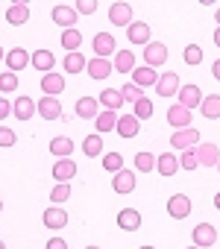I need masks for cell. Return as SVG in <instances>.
Listing matches in <instances>:
<instances>
[{"instance_id": "cell-1", "label": "cell", "mask_w": 220, "mask_h": 249, "mask_svg": "<svg viewBox=\"0 0 220 249\" xmlns=\"http://www.w3.org/2000/svg\"><path fill=\"white\" fill-rule=\"evenodd\" d=\"M214 243H217V229H214L211 223H200V226H194V246L208 249V246H214Z\"/></svg>"}, {"instance_id": "cell-2", "label": "cell", "mask_w": 220, "mask_h": 249, "mask_svg": "<svg viewBox=\"0 0 220 249\" xmlns=\"http://www.w3.org/2000/svg\"><path fill=\"white\" fill-rule=\"evenodd\" d=\"M144 62H147V68L165 65V62H167V47H165L162 41H150V44L144 47Z\"/></svg>"}, {"instance_id": "cell-3", "label": "cell", "mask_w": 220, "mask_h": 249, "mask_svg": "<svg viewBox=\"0 0 220 249\" xmlns=\"http://www.w3.org/2000/svg\"><path fill=\"white\" fill-rule=\"evenodd\" d=\"M167 214H170L173 220H185V217L191 214V199H188L185 194H173V196L167 199Z\"/></svg>"}, {"instance_id": "cell-4", "label": "cell", "mask_w": 220, "mask_h": 249, "mask_svg": "<svg viewBox=\"0 0 220 249\" xmlns=\"http://www.w3.org/2000/svg\"><path fill=\"white\" fill-rule=\"evenodd\" d=\"M170 144H173V150H191L194 144H200V129H182V132H173L170 135Z\"/></svg>"}, {"instance_id": "cell-5", "label": "cell", "mask_w": 220, "mask_h": 249, "mask_svg": "<svg viewBox=\"0 0 220 249\" xmlns=\"http://www.w3.org/2000/svg\"><path fill=\"white\" fill-rule=\"evenodd\" d=\"M179 106H185L188 111L197 108V106H202V91H200V85H182V88H179Z\"/></svg>"}, {"instance_id": "cell-6", "label": "cell", "mask_w": 220, "mask_h": 249, "mask_svg": "<svg viewBox=\"0 0 220 249\" xmlns=\"http://www.w3.org/2000/svg\"><path fill=\"white\" fill-rule=\"evenodd\" d=\"M109 18L115 27H129L132 24V6L129 3H112L109 6Z\"/></svg>"}, {"instance_id": "cell-7", "label": "cell", "mask_w": 220, "mask_h": 249, "mask_svg": "<svg viewBox=\"0 0 220 249\" xmlns=\"http://www.w3.org/2000/svg\"><path fill=\"white\" fill-rule=\"evenodd\" d=\"M127 38L132 41V44H150V24H144V21H132L129 27H127Z\"/></svg>"}, {"instance_id": "cell-8", "label": "cell", "mask_w": 220, "mask_h": 249, "mask_svg": "<svg viewBox=\"0 0 220 249\" xmlns=\"http://www.w3.org/2000/svg\"><path fill=\"white\" fill-rule=\"evenodd\" d=\"M94 53H97V59H109L112 53H118V50H115V36L97 33V38H94Z\"/></svg>"}, {"instance_id": "cell-9", "label": "cell", "mask_w": 220, "mask_h": 249, "mask_svg": "<svg viewBox=\"0 0 220 249\" xmlns=\"http://www.w3.org/2000/svg\"><path fill=\"white\" fill-rule=\"evenodd\" d=\"M41 220H44L47 229H65V226H68V211L53 205V208H47V211L41 214Z\"/></svg>"}, {"instance_id": "cell-10", "label": "cell", "mask_w": 220, "mask_h": 249, "mask_svg": "<svg viewBox=\"0 0 220 249\" xmlns=\"http://www.w3.org/2000/svg\"><path fill=\"white\" fill-rule=\"evenodd\" d=\"M167 123H170V126H179V129H188L191 111H188L185 106H170V108H167Z\"/></svg>"}, {"instance_id": "cell-11", "label": "cell", "mask_w": 220, "mask_h": 249, "mask_svg": "<svg viewBox=\"0 0 220 249\" xmlns=\"http://www.w3.org/2000/svg\"><path fill=\"white\" fill-rule=\"evenodd\" d=\"M30 62H33V56H30L24 47H15V50H9V59H6V65H9V71H12V73L24 71Z\"/></svg>"}, {"instance_id": "cell-12", "label": "cell", "mask_w": 220, "mask_h": 249, "mask_svg": "<svg viewBox=\"0 0 220 249\" xmlns=\"http://www.w3.org/2000/svg\"><path fill=\"white\" fill-rule=\"evenodd\" d=\"M41 88H44V97H56V94H62L65 91V79L59 76V73H44L41 76Z\"/></svg>"}, {"instance_id": "cell-13", "label": "cell", "mask_w": 220, "mask_h": 249, "mask_svg": "<svg viewBox=\"0 0 220 249\" xmlns=\"http://www.w3.org/2000/svg\"><path fill=\"white\" fill-rule=\"evenodd\" d=\"M38 114H41L44 120H56V117H62V106H59V100H56V97H41V100H38Z\"/></svg>"}, {"instance_id": "cell-14", "label": "cell", "mask_w": 220, "mask_h": 249, "mask_svg": "<svg viewBox=\"0 0 220 249\" xmlns=\"http://www.w3.org/2000/svg\"><path fill=\"white\" fill-rule=\"evenodd\" d=\"M97 106H100V100H94V97H79L76 100V117H82V120H97Z\"/></svg>"}, {"instance_id": "cell-15", "label": "cell", "mask_w": 220, "mask_h": 249, "mask_svg": "<svg viewBox=\"0 0 220 249\" xmlns=\"http://www.w3.org/2000/svg\"><path fill=\"white\" fill-rule=\"evenodd\" d=\"M220 150L214 147V144H197V159H200V164H205V167H217L220 164Z\"/></svg>"}, {"instance_id": "cell-16", "label": "cell", "mask_w": 220, "mask_h": 249, "mask_svg": "<svg viewBox=\"0 0 220 249\" xmlns=\"http://www.w3.org/2000/svg\"><path fill=\"white\" fill-rule=\"evenodd\" d=\"M112 71H115V65L109 62V59H97V56H94V59L88 62V76H91V79H106Z\"/></svg>"}, {"instance_id": "cell-17", "label": "cell", "mask_w": 220, "mask_h": 249, "mask_svg": "<svg viewBox=\"0 0 220 249\" xmlns=\"http://www.w3.org/2000/svg\"><path fill=\"white\" fill-rule=\"evenodd\" d=\"M156 91H159L162 97H173V94L179 91V76H176V73H162L159 82H156Z\"/></svg>"}, {"instance_id": "cell-18", "label": "cell", "mask_w": 220, "mask_h": 249, "mask_svg": "<svg viewBox=\"0 0 220 249\" xmlns=\"http://www.w3.org/2000/svg\"><path fill=\"white\" fill-rule=\"evenodd\" d=\"M12 111H15L18 120H30L33 111H38V103H33V97H18L15 106H12Z\"/></svg>"}, {"instance_id": "cell-19", "label": "cell", "mask_w": 220, "mask_h": 249, "mask_svg": "<svg viewBox=\"0 0 220 249\" xmlns=\"http://www.w3.org/2000/svg\"><path fill=\"white\" fill-rule=\"evenodd\" d=\"M118 135H121V138H135V135H138V117H135V114L118 117Z\"/></svg>"}, {"instance_id": "cell-20", "label": "cell", "mask_w": 220, "mask_h": 249, "mask_svg": "<svg viewBox=\"0 0 220 249\" xmlns=\"http://www.w3.org/2000/svg\"><path fill=\"white\" fill-rule=\"evenodd\" d=\"M53 21H56L59 27H65V30H73V24H76V9H71V6H56V9H53Z\"/></svg>"}, {"instance_id": "cell-21", "label": "cell", "mask_w": 220, "mask_h": 249, "mask_svg": "<svg viewBox=\"0 0 220 249\" xmlns=\"http://www.w3.org/2000/svg\"><path fill=\"white\" fill-rule=\"evenodd\" d=\"M132 82L138 85V88H144V85H156L159 82V73H156V68H135L132 71Z\"/></svg>"}, {"instance_id": "cell-22", "label": "cell", "mask_w": 220, "mask_h": 249, "mask_svg": "<svg viewBox=\"0 0 220 249\" xmlns=\"http://www.w3.org/2000/svg\"><path fill=\"white\" fill-rule=\"evenodd\" d=\"M156 170H159L162 176H167V179H170V176L179 170V159H176L173 153H165V156H159V159H156Z\"/></svg>"}, {"instance_id": "cell-23", "label": "cell", "mask_w": 220, "mask_h": 249, "mask_svg": "<svg viewBox=\"0 0 220 249\" xmlns=\"http://www.w3.org/2000/svg\"><path fill=\"white\" fill-rule=\"evenodd\" d=\"M73 176H76V164H73L71 159H59V161L53 164V179L68 182V179H73Z\"/></svg>"}, {"instance_id": "cell-24", "label": "cell", "mask_w": 220, "mask_h": 249, "mask_svg": "<svg viewBox=\"0 0 220 249\" xmlns=\"http://www.w3.org/2000/svg\"><path fill=\"white\" fill-rule=\"evenodd\" d=\"M112 188H115L118 194H129V191H135V173H132V170H121V173H115Z\"/></svg>"}, {"instance_id": "cell-25", "label": "cell", "mask_w": 220, "mask_h": 249, "mask_svg": "<svg viewBox=\"0 0 220 249\" xmlns=\"http://www.w3.org/2000/svg\"><path fill=\"white\" fill-rule=\"evenodd\" d=\"M118 226H121L124 231H135V229L141 226V214H138L135 208H124V211L118 214Z\"/></svg>"}, {"instance_id": "cell-26", "label": "cell", "mask_w": 220, "mask_h": 249, "mask_svg": "<svg viewBox=\"0 0 220 249\" xmlns=\"http://www.w3.org/2000/svg\"><path fill=\"white\" fill-rule=\"evenodd\" d=\"M27 18H30V6H27V3H15V6H9V9H6V21H9L12 27L27 24Z\"/></svg>"}, {"instance_id": "cell-27", "label": "cell", "mask_w": 220, "mask_h": 249, "mask_svg": "<svg viewBox=\"0 0 220 249\" xmlns=\"http://www.w3.org/2000/svg\"><path fill=\"white\" fill-rule=\"evenodd\" d=\"M94 123H97V132H112V129H118V114L109 111V108H103Z\"/></svg>"}, {"instance_id": "cell-28", "label": "cell", "mask_w": 220, "mask_h": 249, "mask_svg": "<svg viewBox=\"0 0 220 249\" xmlns=\"http://www.w3.org/2000/svg\"><path fill=\"white\" fill-rule=\"evenodd\" d=\"M100 106H106L109 111H115V108H121V106H124V94H121V91H115V88H106V91L100 94Z\"/></svg>"}, {"instance_id": "cell-29", "label": "cell", "mask_w": 220, "mask_h": 249, "mask_svg": "<svg viewBox=\"0 0 220 249\" xmlns=\"http://www.w3.org/2000/svg\"><path fill=\"white\" fill-rule=\"evenodd\" d=\"M200 111H202V117H208V120H217V117H220V97H217V94H211V97H202V106H200Z\"/></svg>"}, {"instance_id": "cell-30", "label": "cell", "mask_w": 220, "mask_h": 249, "mask_svg": "<svg viewBox=\"0 0 220 249\" xmlns=\"http://www.w3.org/2000/svg\"><path fill=\"white\" fill-rule=\"evenodd\" d=\"M53 62H56V56H53L50 50H36V53H33V68H38V71H44V73H50Z\"/></svg>"}, {"instance_id": "cell-31", "label": "cell", "mask_w": 220, "mask_h": 249, "mask_svg": "<svg viewBox=\"0 0 220 249\" xmlns=\"http://www.w3.org/2000/svg\"><path fill=\"white\" fill-rule=\"evenodd\" d=\"M115 71H121V73L135 71V56H132L129 50H118V53H115Z\"/></svg>"}, {"instance_id": "cell-32", "label": "cell", "mask_w": 220, "mask_h": 249, "mask_svg": "<svg viewBox=\"0 0 220 249\" xmlns=\"http://www.w3.org/2000/svg\"><path fill=\"white\" fill-rule=\"evenodd\" d=\"M82 68H88V59H85V56H82L79 50H76V53H68V56H65V71H68V73H79Z\"/></svg>"}, {"instance_id": "cell-33", "label": "cell", "mask_w": 220, "mask_h": 249, "mask_svg": "<svg viewBox=\"0 0 220 249\" xmlns=\"http://www.w3.org/2000/svg\"><path fill=\"white\" fill-rule=\"evenodd\" d=\"M82 153L85 156H91V159H97V156H103V138L94 132V135H88L85 141H82Z\"/></svg>"}, {"instance_id": "cell-34", "label": "cell", "mask_w": 220, "mask_h": 249, "mask_svg": "<svg viewBox=\"0 0 220 249\" xmlns=\"http://www.w3.org/2000/svg\"><path fill=\"white\" fill-rule=\"evenodd\" d=\"M50 153L68 159V156L73 153V141H71V138H53V141H50Z\"/></svg>"}, {"instance_id": "cell-35", "label": "cell", "mask_w": 220, "mask_h": 249, "mask_svg": "<svg viewBox=\"0 0 220 249\" xmlns=\"http://www.w3.org/2000/svg\"><path fill=\"white\" fill-rule=\"evenodd\" d=\"M79 44H82L79 30H65V36H62V47H65L68 53H76V50H79Z\"/></svg>"}, {"instance_id": "cell-36", "label": "cell", "mask_w": 220, "mask_h": 249, "mask_svg": "<svg viewBox=\"0 0 220 249\" xmlns=\"http://www.w3.org/2000/svg\"><path fill=\"white\" fill-rule=\"evenodd\" d=\"M103 167H106L109 173H121V170H124V156H121V153H109V156H103Z\"/></svg>"}, {"instance_id": "cell-37", "label": "cell", "mask_w": 220, "mask_h": 249, "mask_svg": "<svg viewBox=\"0 0 220 249\" xmlns=\"http://www.w3.org/2000/svg\"><path fill=\"white\" fill-rule=\"evenodd\" d=\"M135 167H138L141 173L156 170V156H153V153H138V156H135Z\"/></svg>"}, {"instance_id": "cell-38", "label": "cell", "mask_w": 220, "mask_h": 249, "mask_svg": "<svg viewBox=\"0 0 220 249\" xmlns=\"http://www.w3.org/2000/svg\"><path fill=\"white\" fill-rule=\"evenodd\" d=\"M135 117H138V120H150V117H153V103H150L147 97H141V100L135 103Z\"/></svg>"}, {"instance_id": "cell-39", "label": "cell", "mask_w": 220, "mask_h": 249, "mask_svg": "<svg viewBox=\"0 0 220 249\" xmlns=\"http://www.w3.org/2000/svg\"><path fill=\"white\" fill-rule=\"evenodd\" d=\"M68 196H71V185H68V182H59V185L50 191V202H65Z\"/></svg>"}, {"instance_id": "cell-40", "label": "cell", "mask_w": 220, "mask_h": 249, "mask_svg": "<svg viewBox=\"0 0 220 249\" xmlns=\"http://www.w3.org/2000/svg\"><path fill=\"white\" fill-rule=\"evenodd\" d=\"M18 88V73H12V71H6V73H0V91H15Z\"/></svg>"}, {"instance_id": "cell-41", "label": "cell", "mask_w": 220, "mask_h": 249, "mask_svg": "<svg viewBox=\"0 0 220 249\" xmlns=\"http://www.w3.org/2000/svg\"><path fill=\"white\" fill-rule=\"evenodd\" d=\"M197 164H200L197 150H185V156L179 159V167H182V170H197Z\"/></svg>"}, {"instance_id": "cell-42", "label": "cell", "mask_w": 220, "mask_h": 249, "mask_svg": "<svg viewBox=\"0 0 220 249\" xmlns=\"http://www.w3.org/2000/svg\"><path fill=\"white\" fill-rule=\"evenodd\" d=\"M202 62V50L197 44H188L185 47V65H200Z\"/></svg>"}, {"instance_id": "cell-43", "label": "cell", "mask_w": 220, "mask_h": 249, "mask_svg": "<svg viewBox=\"0 0 220 249\" xmlns=\"http://www.w3.org/2000/svg\"><path fill=\"white\" fill-rule=\"evenodd\" d=\"M121 94H124V100H129V103H138V100L144 97L138 85H124V88H121Z\"/></svg>"}, {"instance_id": "cell-44", "label": "cell", "mask_w": 220, "mask_h": 249, "mask_svg": "<svg viewBox=\"0 0 220 249\" xmlns=\"http://www.w3.org/2000/svg\"><path fill=\"white\" fill-rule=\"evenodd\" d=\"M18 141V135L12 132V129H6V126H0V147H12Z\"/></svg>"}, {"instance_id": "cell-45", "label": "cell", "mask_w": 220, "mask_h": 249, "mask_svg": "<svg viewBox=\"0 0 220 249\" xmlns=\"http://www.w3.org/2000/svg\"><path fill=\"white\" fill-rule=\"evenodd\" d=\"M76 12H82V15H91V12H97V3H94V0H82V3L76 6Z\"/></svg>"}, {"instance_id": "cell-46", "label": "cell", "mask_w": 220, "mask_h": 249, "mask_svg": "<svg viewBox=\"0 0 220 249\" xmlns=\"http://www.w3.org/2000/svg\"><path fill=\"white\" fill-rule=\"evenodd\" d=\"M47 249H68V243L62 237H53V240H47Z\"/></svg>"}, {"instance_id": "cell-47", "label": "cell", "mask_w": 220, "mask_h": 249, "mask_svg": "<svg viewBox=\"0 0 220 249\" xmlns=\"http://www.w3.org/2000/svg\"><path fill=\"white\" fill-rule=\"evenodd\" d=\"M12 111V106H9V100H3V97H0V120H3L6 114Z\"/></svg>"}, {"instance_id": "cell-48", "label": "cell", "mask_w": 220, "mask_h": 249, "mask_svg": "<svg viewBox=\"0 0 220 249\" xmlns=\"http://www.w3.org/2000/svg\"><path fill=\"white\" fill-rule=\"evenodd\" d=\"M211 73H214V79H217V82H220V59H217V62H214V65H211Z\"/></svg>"}, {"instance_id": "cell-49", "label": "cell", "mask_w": 220, "mask_h": 249, "mask_svg": "<svg viewBox=\"0 0 220 249\" xmlns=\"http://www.w3.org/2000/svg\"><path fill=\"white\" fill-rule=\"evenodd\" d=\"M214 208H217V211H220V191H217V194H214Z\"/></svg>"}, {"instance_id": "cell-50", "label": "cell", "mask_w": 220, "mask_h": 249, "mask_svg": "<svg viewBox=\"0 0 220 249\" xmlns=\"http://www.w3.org/2000/svg\"><path fill=\"white\" fill-rule=\"evenodd\" d=\"M214 44H217V47H220V27H217V30H214Z\"/></svg>"}, {"instance_id": "cell-51", "label": "cell", "mask_w": 220, "mask_h": 249, "mask_svg": "<svg viewBox=\"0 0 220 249\" xmlns=\"http://www.w3.org/2000/svg\"><path fill=\"white\" fill-rule=\"evenodd\" d=\"M214 18H217V27H220V9H217V15H214Z\"/></svg>"}, {"instance_id": "cell-52", "label": "cell", "mask_w": 220, "mask_h": 249, "mask_svg": "<svg viewBox=\"0 0 220 249\" xmlns=\"http://www.w3.org/2000/svg\"><path fill=\"white\" fill-rule=\"evenodd\" d=\"M0 249H6V243H3V240H0Z\"/></svg>"}, {"instance_id": "cell-53", "label": "cell", "mask_w": 220, "mask_h": 249, "mask_svg": "<svg viewBox=\"0 0 220 249\" xmlns=\"http://www.w3.org/2000/svg\"><path fill=\"white\" fill-rule=\"evenodd\" d=\"M141 249H156V246H141Z\"/></svg>"}, {"instance_id": "cell-54", "label": "cell", "mask_w": 220, "mask_h": 249, "mask_svg": "<svg viewBox=\"0 0 220 249\" xmlns=\"http://www.w3.org/2000/svg\"><path fill=\"white\" fill-rule=\"evenodd\" d=\"M85 249H100V246H85Z\"/></svg>"}, {"instance_id": "cell-55", "label": "cell", "mask_w": 220, "mask_h": 249, "mask_svg": "<svg viewBox=\"0 0 220 249\" xmlns=\"http://www.w3.org/2000/svg\"><path fill=\"white\" fill-rule=\"evenodd\" d=\"M0 59H3V47H0Z\"/></svg>"}, {"instance_id": "cell-56", "label": "cell", "mask_w": 220, "mask_h": 249, "mask_svg": "<svg viewBox=\"0 0 220 249\" xmlns=\"http://www.w3.org/2000/svg\"><path fill=\"white\" fill-rule=\"evenodd\" d=\"M0 211H3V202H0Z\"/></svg>"}, {"instance_id": "cell-57", "label": "cell", "mask_w": 220, "mask_h": 249, "mask_svg": "<svg viewBox=\"0 0 220 249\" xmlns=\"http://www.w3.org/2000/svg\"><path fill=\"white\" fill-rule=\"evenodd\" d=\"M191 249H200V246H191Z\"/></svg>"}, {"instance_id": "cell-58", "label": "cell", "mask_w": 220, "mask_h": 249, "mask_svg": "<svg viewBox=\"0 0 220 249\" xmlns=\"http://www.w3.org/2000/svg\"><path fill=\"white\" fill-rule=\"evenodd\" d=\"M217 167H220V164H217Z\"/></svg>"}]
</instances>
